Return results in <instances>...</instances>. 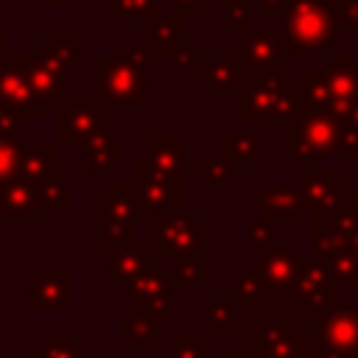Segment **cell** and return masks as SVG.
<instances>
[{
  "instance_id": "obj_1",
  "label": "cell",
  "mask_w": 358,
  "mask_h": 358,
  "mask_svg": "<svg viewBox=\"0 0 358 358\" xmlns=\"http://www.w3.org/2000/svg\"><path fill=\"white\" fill-rule=\"evenodd\" d=\"M291 36L296 45L308 53L322 50L333 39V25H330V11L319 0H305L294 8L291 20Z\"/></svg>"
}]
</instances>
